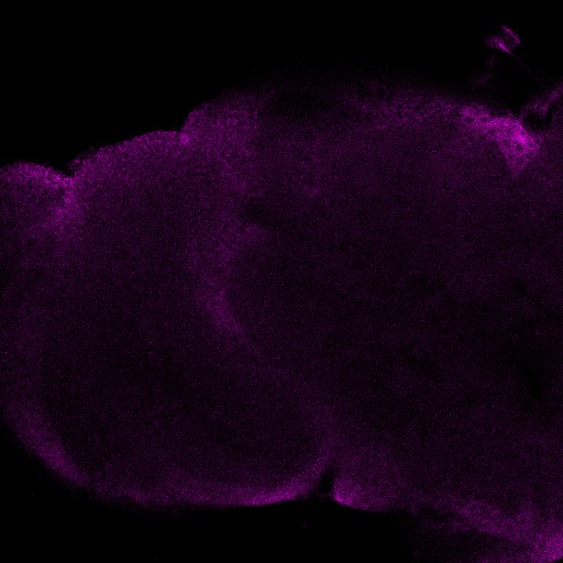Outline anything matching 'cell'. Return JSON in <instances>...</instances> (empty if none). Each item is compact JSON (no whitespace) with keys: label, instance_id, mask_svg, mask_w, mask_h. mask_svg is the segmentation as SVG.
Here are the masks:
<instances>
[{"label":"cell","instance_id":"1","mask_svg":"<svg viewBox=\"0 0 563 563\" xmlns=\"http://www.w3.org/2000/svg\"><path fill=\"white\" fill-rule=\"evenodd\" d=\"M466 118L472 126L497 143L512 175L520 174L538 154L540 141L516 119L475 109L470 110Z\"/></svg>","mask_w":563,"mask_h":563}]
</instances>
